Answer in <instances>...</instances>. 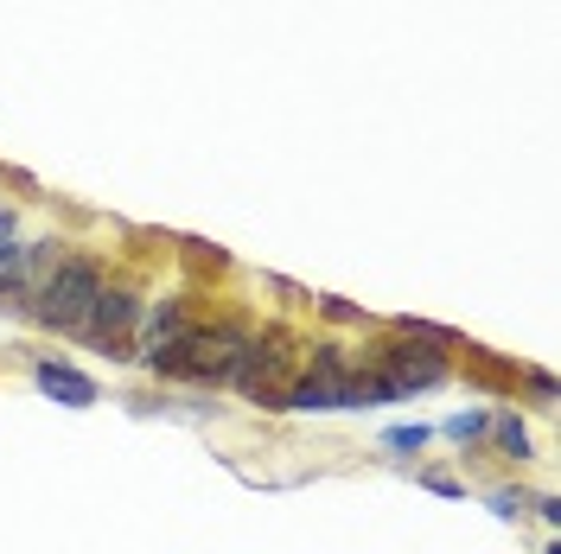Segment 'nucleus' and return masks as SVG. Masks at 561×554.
Listing matches in <instances>:
<instances>
[{"label":"nucleus","mask_w":561,"mask_h":554,"mask_svg":"<svg viewBox=\"0 0 561 554\" xmlns=\"http://www.w3.org/2000/svg\"><path fill=\"white\" fill-rule=\"evenodd\" d=\"M300 350H307V338H300L294 325H280V319L255 325L224 389H237L243 402H255V408H275V415H280V395H287V382L300 377Z\"/></svg>","instance_id":"1"},{"label":"nucleus","mask_w":561,"mask_h":554,"mask_svg":"<svg viewBox=\"0 0 561 554\" xmlns=\"http://www.w3.org/2000/svg\"><path fill=\"white\" fill-rule=\"evenodd\" d=\"M249 319H198L192 325V338L173 350V357H160L153 363V377L167 382H198V389H224L230 382V370H237V357H243L249 345Z\"/></svg>","instance_id":"2"},{"label":"nucleus","mask_w":561,"mask_h":554,"mask_svg":"<svg viewBox=\"0 0 561 554\" xmlns=\"http://www.w3.org/2000/svg\"><path fill=\"white\" fill-rule=\"evenodd\" d=\"M103 255H90V249H70L65 262H58V275L38 287V300L26 307V319L33 325H45V332H58V338H77L83 332V319H90V307H96V293H103Z\"/></svg>","instance_id":"3"},{"label":"nucleus","mask_w":561,"mask_h":554,"mask_svg":"<svg viewBox=\"0 0 561 554\" xmlns=\"http://www.w3.org/2000/svg\"><path fill=\"white\" fill-rule=\"evenodd\" d=\"M140 287L135 280H103V293H96V307L83 319V332H77V345L90 350V357H103V363H135V325H140Z\"/></svg>","instance_id":"4"},{"label":"nucleus","mask_w":561,"mask_h":554,"mask_svg":"<svg viewBox=\"0 0 561 554\" xmlns=\"http://www.w3.org/2000/svg\"><path fill=\"white\" fill-rule=\"evenodd\" d=\"M351 370V350L339 338H313L300 350V377L287 382L280 415H339V382Z\"/></svg>","instance_id":"5"},{"label":"nucleus","mask_w":561,"mask_h":554,"mask_svg":"<svg viewBox=\"0 0 561 554\" xmlns=\"http://www.w3.org/2000/svg\"><path fill=\"white\" fill-rule=\"evenodd\" d=\"M192 325H198V293H192V287L147 300V307H140V325H135V363L153 370L160 357H173V350L192 338Z\"/></svg>","instance_id":"6"},{"label":"nucleus","mask_w":561,"mask_h":554,"mask_svg":"<svg viewBox=\"0 0 561 554\" xmlns=\"http://www.w3.org/2000/svg\"><path fill=\"white\" fill-rule=\"evenodd\" d=\"M65 255H70V243H58V236L7 249V255H0V312H20V319H26V307L38 300V287L58 275Z\"/></svg>","instance_id":"7"},{"label":"nucleus","mask_w":561,"mask_h":554,"mask_svg":"<svg viewBox=\"0 0 561 554\" xmlns=\"http://www.w3.org/2000/svg\"><path fill=\"white\" fill-rule=\"evenodd\" d=\"M33 382H38V395H45V402H58V408H96V402H103L96 377H90V370H77V363H65V357H38Z\"/></svg>","instance_id":"8"},{"label":"nucleus","mask_w":561,"mask_h":554,"mask_svg":"<svg viewBox=\"0 0 561 554\" xmlns=\"http://www.w3.org/2000/svg\"><path fill=\"white\" fill-rule=\"evenodd\" d=\"M491 452H504V459H536V440H529V420L517 415V408H491Z\"/></svg>","instance_id":"9"},{"label":"nucleus","mask_w":561,"mask_h":554,"mask_svg":"<svg viewBox=\"0 0 561 554\" xmlns=\"http://www.w3.org/2000/svg\"><path fill=\"white\" fill-rule=\"evenodd\" d=\"M440 434H447L459 452H479L485 447V434H491V408H459V415L440 420Z\"/></svg>","instance_id":"10"},{"label":"nucleus","mask_w":561,"mask_h":554,"mask_svg":"<svg viewBox=\"0 0 561 554\" xmlns=\"http://www.w3.org/2000/svg\"><path fill=\"white\" fill-rule=\"evenodd\" d=\"M313 312H319V319H332V325H357V332H370V325H377L370 307H357V300H345V293H313Z\"/></svg>","instance_id":"11"},{"label":"nucleus","mask_w":561,"mask_h":554,"mask_svg":"<svg viewBox=\"0 0 561 554\" xmlns=\"http://www.w3.org/2000/svg\"><path fill=\"white\" fill-rule=\"evenodd\" d=\"M529 497H536V490H524V485H491L485 490V510L497 522H524L529 517Z\"/></svg>","instance_id":"12"},{"label":"nucleus","mask_w":561,"mask_h":554,"mask_svg":"<svg viewBox=\"0 0 561 554\" xmlns=\"http://www.w3.org/2000/svg\"><path fill=\"white\" fill-rule=\"evenodd\" d=\"M427 440H434V427H427V420H402V427H389V434H383V447L396 452V459H415Z\"/></svg>","instance_id":"13"},{"label":"nucleus","mask_w":561,"mask_h":554,"mask_svg":"<svg viewBox=\"0 0 561 554\" xmlns=\"http://www.w3.org/2000/svg\"><path fill=\"white\" fill-rule=\"evenodd\" d=\"M185 262H192V268H210V275H224V268H230V255H224V249L217 243H198V236H185Z\"/></svg>","instance_id":"14"},{"label":"nucleus","mask_w":561,"mask_h":554,"mask_svg":"<svg viewBox=\"0 0 561 554\" xmlns=\"http://www.w3.org/2000/svg\"><path fill=\"white\" fill-rule=\"evenodd\" d=\"M517 382L536 395V408H556V377H549V370H529V363H517Z\"/></svg>","instance_id":"15"},{"label":"nucleus","mask_w":561,"mask_h":554,"mask_svg":"<svg viewBox=\"0 0 561 554\" xmlns=\"http://www.w3.org/2000/svg\"><path fill=\"white\" fill-rule=\"evenodd\" d=\"M262 287H268V293H280L287 307H313V293H307V287H294L287 275H262Z\"/></svg>","instance_id":"16"},{"label":"nucleus","mask_w":561,"mask_h":554,"mask_svg":"<svg viewBox=\"0 0 561 554\" xmlns=\"http://www.w3.org/2000/svg\"><path fill=\"white\" fill-rule=\"evenodd\" d=\"M421 485L434 490V497H466V485H459L454 472H421Z\"/></svg>","instance_id":"17"},{"label":"nucleus","mask_w":561,"mask_h":554,"mask_svg":"<svg viewBox=\"0 0 561 554\" xmlns=\"http://www.w3.org/2000/svg\"><path fill=\"white\" fill-rule=\"evenodd\" d=\"M529 504H536V517L549 522V529H561V497L556 490H542V497H529Z\"/></svg>","instance_id":"18"},{"label":"nucleus","mask_w":561,"mask_h":554,"mask_svg":"<svg viewBox=\"0 0 561 554\" xmlns=\"http://www.w3.org/2000/svg\"><path fill=\"white\" fill-rule=\"evenodd\" d=\"M13 243H20V217H13V205H0V255Z\"/></svg>","instance_id":"19"}]
</instances>
